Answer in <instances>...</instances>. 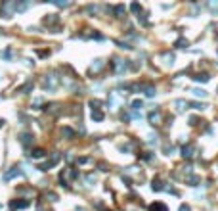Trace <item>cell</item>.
Wrapping results in <instances>:
<instances>
[{
    "mask_svg": "<svg viewBox=\"0 0 218 211\" xmlns=\"http://www.w3.org/2000/svg\"><path fill=\"white\" fill-rule=\"evenodd\" d=\"M31 156L33 157H42V156H44V150H42V148H36V150H33Z\"/></svg>",
    "mask_w": 218,
    "mask_h": 211,
    "instance_id": "11",
    "label": "cell"
},
{
    "mask_svg": "<svg viewBox=\"0 0 218 211\" xmlns=\"http://www.w3.org/2000/svg\"><path fill=\"white\" fill-rule=\"evenodd\" d=\"M142 108H144V104H142V102H140V100H136V102H132V110H134V111L142 110Z\"/></svg>",
    "mask_w": 218,
    "mask_h": 211,
    "instance_id": "15",
    "label": "cell"
},
{
    "mask_svg": "<svg viewBox=\"0 0 218 211\" xmlns=\"http://www.w3.org/2000/svg\"><path fill=\"white\" fill-rule=\"evenodd\" d=\"M92 119H96V121H101V119H103V113H101L100 110H92Z\"/></svg>",
    "mask_w": 218,
    "mask_h": 211,
    "instance_id": "7",
    "label": "cell"
},
{
    "mask_svg": "<svg viewBox=\"0 0 218 211\" xmlns=\"http://www.w3.org/2000/svg\"><path fill=\"white\" fill-rule=\"evenodd\" d=\"M151 211H167V207L163 203H155V205H151Z\"/></svg>",
    "mask_w": 218,
    "mask_h": 211,
    "instance_id": "14",
    "label": "cell"
},
{
    "mask_svg": "<svg viewBox=\"0 0 218 211\" xmlns=\"http://www.w3.org/2000/svg\"><path fill=\"white\" fill-rule=\"evenodd\" d=\"M174 106H176L178 110L182 111V110H186V106H187V104H186V102H184V100H176V102H174Z\"/></svg>",
    "mask_w": 218,
    "mask_h": 211,
    "instance_id": "13",
    "label": "cell"
},
{
    "mask_svg": "<svg viewBox=\"0 0 218 211\" xmlns=\"http://www.w3.org/2000/svg\"><path fill=\"white\" fill-rule=\"evenodd\" d=\"M195 81H203V83H205V81H209V77H207V75H197Z\"/></svg>",
    "mask_w": 218,
    "mask_h": 211,
    "instance_id": "19",
    "label": "cell"
},
{
    "mask_svg": "<svg viewBox=\"0 0 218 211\" xmlns=\"http://www.w3.org/2000/svg\"><path fill=\"white\" fill-rule=\"evenodd\" d=\"M182 152H184V154H182L184 157H191V156H193V152H195V148L191 146V144H187V146H184V150H182Z\"/></svg>",
    "mask_w": 218,
    "mask_h": 211,
    "instance_id": "4",
    "label": "cell"
},
{
    "mask_svg": "<svg viewBox=\"0 0 218 211\" xmlns=\"http://www.w3.org/2000/svg\"><path fill=\"white\" fill-rule=\"evenodd\" d=\"M27 205H29V202H12L10 203L12 209H23V207H27Z\"/></svg>",
    "mask_w": 218,
    "mask_h": 211,
    "instance_id": "5",
    "label": "cell"
},
{
    "mask_svg": "<svg viewBox=\"0 0 218 211\" xmlns=\"http://www.w3.org/2000/svg\"><path fill=\"white\" fill-rule=\"evenodd\" d=\"M101 67H103V60H96V64H92V67H90V69L96 73V71H100Z\"/></svg>",
    "mask_w": 218,
    "mask_h": 211,
    "instance_id": "6",
    "label": "cell"
},
{
    "mask_svg": "<svg viewBox=\"0 0 218 211\" xmlns=\"http://www.w3.org/2000/svg\"><path fill=\"white\" fill-rule=\"evenodd\" d=\"M210 8H218V2H210Z\"/></svg>",
    "mask_w": 218,
    "mask_h": 211,
    "instance_id": "24",
    "label": "cell"
},
{
    "mask_svg": "<svg viewBox=\"0 0 218 211\" xmlns=\"http://www.w3.org/2000/svg\"><path fill=\"white\" fill-rule=\"evenodd\" d=\"M149 119H151V123H153V125H155V123H159V121H161V113H153Z\"/></svg>",
    "mask_w": 218,
    "mask_h": 211,
    "instance_id": "18",
    "label": "cell"
},
{
    "mask_svg": "<svg viewBox=\"0 0 218 211\" xmlns=\"http://www.w3.org/2000/svg\"><path fill=\"white\" fill-rule=\"evenodd\" d=\"M165 186L163 184H161V180H153V190H157V192H159V190H163Z\"/></svg>",
    "mask_w": 218,
    "mask_h": 211,
    "instance_id": "17",
    "label": "cell"
},
{
    "mask_svg": "<svg viewBox=\"0 0 218 211\" xmlns=\"http://www.w3.org/2000/svg\"><path fill=\"white\" fill-rule=\"evenodd\" d=\"M86 182H88V184H92V182H96V177H92V175H90V177H86Z\"/></svg>",
    "mask_w": 218,
    "mask_h": 211,
    "instance_id": "22",
    "label": "cell"
},
{
    "mask_svg": "<svg viewBox=\"0 0 218 211\" xmlns=\"http://www.w3.org/2000/svg\"><path fill=\"white\" fill-rule=\"evenodd\" d=\"M193 108H195V110H205L207 106H205V104H193Z\"/></svg>",
    "mask_w": 218,
    "mask_h": 211,
    "instance_id": "20",
    "label": "cell"
},
{
    "mask_svg": "<svg viewBox=\"0 0 218 211\" xmlns=\"http://www.w3.org/2000/svg\"><path fill=\"white\" fill-rule=\"evenodd\" d=\"M31 138H33L31 134H21V142L23 144H31Z\"/></svg>",
    "mask_w": 218,
    "mask_h": 211,
    "instance_id": "16",
    "label": "cell"
},
{
    "mask_svg": "<svg viewBox=\"0 0 218 211\" xmlns=\"http://www.w3.org/2000/svg\"><path fill=\"white\" fill-rule=\"evenodd\" d=\"M180 211H191L190 205H180Z\"/></svg>",
    "mask_w": 218,
    "mask_h": 211,
    "instance_id": "23",
    "label": "cell"
},
{
    "mask_svg": "<svg viewBox=\"0 0 218 211\" xmlns=\"http://www.w3.org/2000/svg\"><path fill=\"white\" fill-rule=\"evenodd\" d=\"M193 92V96H201V98H207V92L201 90V88H195V90H191Z\"/></svg>",
    "mask_w": 218,
    "mask_h": 211,
    "instance_id": "12",
    "label": "cell"
},
{
    "mask_svg": "<svg viewBox=\"0 0 218 211\" xmlns=\"http://www.w3.org/2000/svg\"><path fill=\"white\" fill-rule=\"evenodd\" d=\"M123 100H124V98L121 96L119 92H111V94H109V106H111L113 110H115V108H117V106L121 104V102H123Z\"/></svg>",
    "mask_w": 218,
    "mask_h": 211,
    "instance_id": "1",
    "label": "cell"
},
{
    "mask_svg": "<svg viewBox=\"0 0 218 211\" xmlns=\"http://www.w3.org/2000/svg\"><path fill=\"white\" fill-rule=\"evenodd\" d=\"M58 161H59V154H54V156H52V159L48 161L46 165H42L40 169H42V171H48V169H52V167H54L56 163H58Z\"/></svg>",
    "mask_w": 218,
    "mask_h": 211,
    "instance_id": "3",
    "label": "cell"
},
{
    "mask_svg": "<svg viewBox=\"0 0 218 211\" xmlns=\"http://www.w3.org/2000/svg\"><path fill=\"white\" fill-rule=\"evenodd\" d=\"M123 69H126V61H123V60H117V73H121Z\"/></svg>",
    "mask_w": 218,
    "mask_h": 211,
    "instance_id": "10",
    "label": "cell"
},
{
    "mask_svg": "<svg viewBox=\"0 0 218 211\" xmlns=\"http://www.w3.org/2000/svg\"><path fill=\"white\" fill-rule=\"evenodd\" d=\"M63 134H65V136H73V131H71V129H63Z\"/></svg>",
    "mask_w": 218,
    "mask_h": 211,
    "instance_id": "21",
    "label": "cell"
},
{
    "mask_svg": "<svg viewBox=\"0 0 218 211\" xmlns=\"http://www.w3.org/2000/svg\"><path fill=\"white\" fill-rule=\"evenodd\" d=\"M123 14H124V6L123 4L115 6V15H117V17H123Z\"/></svg>",
    "mask_w": 218,
    "mask_h": 211,
    "instance_id": "8",
    "label": "cell"
},
{
    "mask_svg": "<svg viewBox=\"0 0 218 211\" xmlns=\"http://www.w3.org/2000/svg\"><path fill=\"white\" fill-rule=\"evenodd\" d=\"M21 175V171H19V167H12V169L8 171V173L4 175V180H12L14 177H19Z\"/></svg>",
    "mask_w": 218,
    "mask_h": 211,
    "instance_id": "2",
    "label": "cell"
},
{
    "mask_svg": "<svg viewBox=\"0 0 218 211\" xmlns=\"http://www.w3.org/2000/svg\"><path fill=\"white\" fill-rule=\"evenodd\" d=\"M155 94H157V90H155L153 87H145V96H149V98H153Z\"/></svg>",
    "mask_w": 218,
    "mask_h": 211,
    "instance_id": "9",
    "label": "cell"
},
{
    "mask_svg": "<svg viewBox=\"0 0 218 211\" xmlns=\"http://www.w3.org/2000/svg\"><path fill=\"white\" fill-rule=\"evenodd\" d=\"M78 211H84V209H78Z\"/></svg>",
    "mask_w": 218,
    "mask_h": 211,
    "instance_id": "25",
    "label": "cell"
}]
</instances>
